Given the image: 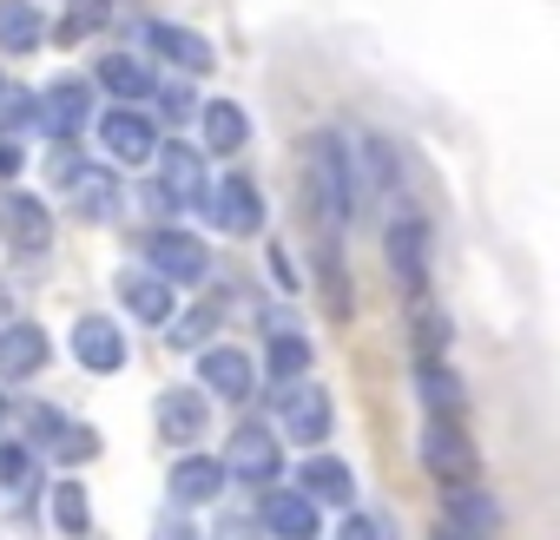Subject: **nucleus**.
<instances>
[{"label":"nucleus","instance_id":"nucleus-1","mask_svg":"<svg viewBox=\"0 0 560 540\" xmlns=\"http://www.w3.org/2000/svg\"><path fill=\"white\" fill-rule=\"evenodd\" d=\"M304 198H311V218H317L324 237L350 231V218H357V165H350L343 132H330V126L304 139Z\"/></svg>","mask_w":560,"mask_h":540},{"label":"nucleus","instance_id":"nucleus-2","mask_svg":"<svg viewBox=\"0 0 560 540\" xmlns=\"http://www.w3.org/2000/svg\"><path fill=\"white\" fill-rule=\"evenodd\" d=\"M383 250H389V278L409 304L429 297V218L422 211H396L389 231H383Z\"/></svg>","mask_w":560,"mask_h":540},{"label":"nucleus","instance_id":"nucleus-3","mask_svg":"<svg viewBox=\"0 0 560 540\" xmlns=\"http://www.w3.org/2000/svg\"><path fill=\"white\" fill-rule=\"evenodd\" d=\"M277 429H291V442H304V448H324L330 442V429H337V402H330V389L324 383H284L277 389Z\"/></svg>","mask_w":560,"mask_h":540},{"label":"nucleus","instance_id":"nucleus-4","mask_svg":"<svg viewBox=\"0 0 560 540\" xmlns=\"http://www.w3.org/2000/svg\"><path fill=\"white\" fill-rule=\"evenodd\" d=\"M422 468L442 481V488H462V481H481V455L468 442V429L455 415H429L422 429Z\"/></svg>","mask_w":560,"mask_h":540},{"label":"nucleus","instance_id":"nucleus-5","mask_svg":"<svg viewBox=\"0 0 560 540\" xmlns=\"http://www.w3.org/2000/svg\"><path fill=\"white\" fill-rule=\"evenodd\" d=\"M224 468H231V481L270 488L284 474V442H277V429H264V422H237L231 442H224Z\"/></svg>","mask_w":560,"mask_h":540},{"label":"nucleus","instance_id":"nucleus-6","mask_svg":"<svg viewBox=\"0 0 560 540\" xmlns=\"http://www.w3.org/2000/svg\"><path fill=\"white\" fill-rule=\"evenodd\" d=\"M145 270H159L165 284H205L211 278V250H205V237L165 224V231H145Z\"/></svg>","mask_w":560,"mask_h":540},{"label":"nucleus","instance_id":"nucleus-7","mask_svg":"<svg viewBox=\"0 0 560 540\" xmlns=\"http://www.w3.org/2000/svg\"><path fill=\"white\" fill-rule=\"evenodd\" d=\"M159 198L178 204V211H211V172H205V152L191 145H165L159 152Z\"/></svg>","mask_w":560,"mask_h":540},{"label":"nucleus","instance_id":"nucleus-8","mask_svg":"<svg viewBox=\"0 0 560 540\" xmlns=\"http://www.w3.org/2000/svg\"><path fill=\"white\" fill-rule=\"evenodd\" d=\"M100 145L113 152V165H152L159 159V126L139 106H113V113H100Z\"/></svg>","mask_w":560,"mask_h":540},{"label":"nucleus","instance_id":"nucleus-9","mask_svg":"<svg viewBox=\"0 0 560 540\" xmlns=\"http://www.w3.org/2000/svg\"><path fill=\"white\" fill-rule=\"evenodd\" d=\"M218 231H231V237H257L264 231V191L244 178V172H231V178H218L211 185V211H205Z\"/></svg>","mask_w":560,"mask_h":540},{"label":"nucleus","instance_id":"nucleus-10","mask_svg":"<svg viewBox=\"0 0 560 540\" xmlns=\"http://www.w3.org/2000/svg\"><path fill=\"white\" fill-rule=\"evenodd\" d=\"M73 363H80L86 376H119V369H126V330H119L113 317L86 310V317L73 324Z\"/></svg>","mask_w":560,"mask_h":540},{"label":"nucleus","instance_id":"nucleus-11","mask_svg":"<svg viewBox=\"0 0 560 540\" xmlns=\"http://www.w3.org/2000/svg\"><path fill=\"white\" fill-rule=\"evenodd\" d=\"M198 383H205V396L250 402L257 396V363L237 343H211V350H198Z\"/></svg>","mask_w":560,"mask_h":540},{"label":"nucleus","instance_id":"nucleus-12","mask_svg":"<svg viewBox=\"0 0 560 540\" xmlns=\"http://www.w3.org/2000/svg\"><path fill=\"white\" fill-rule=\"evenodd\" d=\"M257 527H264L270 540H317V501H311L304 488H264Z\"/></svg>","mask_w":560,"mask_h":540},{"label":"nucleus","instance_id":"nucleus-13","mask_svg":"<svg viewBox=\"0 0 560 540\" xmlns=\"http://www.w3.org/2000/svg\"><path fill=\"white\" fill-rule=\"evenodd\" d=\"M86 113H93V86L86 80H54L47 93H40V132L54 139V145H73L80 139V126H86Z\"/></svg>","mask_w":560,"mask_h":540},{"label":"nucleus","instance_id":"nucleus-14","mask_svg":"<svg viewBox=\"0 0 560 540\" xmlns=\"http://www.w3.org/2000/svg\"><path fill=\"white\" fill-rule=\"evenodd\" d=\"M0 231H8V244L21 257H40L54 244V211L34 191H8V198H0Z\"/></svg>","mask_w":560,"mask_h":540},{"label":"nucleus","instance_id":"nucleus-15","mask_svg":"<svg viewBox=\"0 0 560 540\" xmlns=\"http://www.w3.org/2000/svg\"><path fill=\"white\" fill-rule=\"evenodd\" d=\"M152 422H159L165 442L191 448V442L211 429V396H205V389H165V396L152 402Z\"/></svg>","mask_w":560,"mask_h":540},{"label":"nucleus","instance_id":"nucleus-16","mask_svg":"<svg viewBox=\"0 0 560 540\" xmlns=\"http://www.w3.org/2000/svg\"><path fill=\"white\" fill-rule=\"evenodd\" d=\"M224 481H231L224 455H198V448H185L178 468H172V507H211V501L224 494Z\"/></svg>","mask_w":560,"mask_h":540},{"label":"nucleus","instance_id":"nucleus-17","mask_svg":"<svg viewBox=\"0 0 560 540\" xmlns=\"http://www.w3.org/2000/svg\"><path fill=\"white\" fill-rule=\"evenodd\" d=\"M145 54L172 60L178 73H211V67H218L211 40H205V34H191V27H178V21H152V27H145Z\"/></svg>","mask_w":560,"mask_h":540},{"label":"nucleus","instance_id":"nucleus-18","mask_svg":"<svg viewBox=\"0 0 560 540\" xmlns=\"http://www.w3.org/2000/svg\"><path fill=\"white\" fill-rule=\"evenodd\" d=\"M40 369H47V330L40 324H8V330H0V376L27 383Z\"/></svg>","mask_w":560,"mask_h":540},{"label":"nucleus","instance_id":"nucleus-19","mask_svg":"<svg viewBox=\"0 0 560 540\" xmlns=\"http://www.w3.org/2000/svg\"><path fill=\"white\" fill-rule=\"evenodd\" d=\"M298 488H304L317 507H350V501H357V474H350V461H337V455H311V461L298 468Z\"/></svg>","mask_w":560,"mask_h":540},{"label":"nucleus","instance_id":"nucleus-20","mask_svg":"<svg viewBox=\"0 0 560 540\" xmlns=\"http://www.w3.org/2000/svg\"><path fill=\"white\" fill-rule=\"evenodd\" d=\"M119 304L132 324H172V284L159 270H126L119 278Z\"/></svg>","mask_w":560,"mask_h":540},{"label":"nucleus","instance_id":"nucleus-21","mask_svg":"<svg viewBox=\"0 0 560 540\" xmlns=\"http://www.w3.org/2000/svg\"><path fill=\"white\" fill-rule=\"evenodd\" d=\"M442 514H448V527H462V533H481V540L501 527V507H494V494H481V481L442 488Z\"/></svg>","mask_w":560,"mask_h":540},{"label":"nucleus","instance_id":"nucleus-22","mask_svg":"<svg viewBox=\"0 0 560 540\" xmlns=\"http://www.w3.org/2000/svg\"><path fill=\"white\" fill-rule=\"evenodd\" d=\"M100 86H106L119 106H139V99H152V93H159L152 60H139V54H106V60H100Z\"/></svg>","mask_w":560,"mask_h":540},{"label":"nucleus","instance_id":"nucleus-23","mask_svg":"<svg viewBox=\"0 0 560 540\" xmlns=\"http://www.w3.org/2000/svg\"><path fill=\"white\" fill-rule=\"evenodd\" d=\"M67 198H73V211H80L86 224H113V218H119V178H113L106 165H86V172L67 185Z\"/></svg>","mask_w":560,"mask_h":540},{"label":"nucleus","instance_id":"nucleus-24","mask_svg":"<svg viewBox=\"0 0 560 540\" xmlns=\"http://www.w3.org/2000/svg\"><path fill=\"white\" fill-rule=\"evenodd\" d=\"M198 126H205V145H211L218 159H231V152H244V139H250V113H244L237 99H205V113H198Z\"/></svg>","mask_w":560,"mask_h":540},{"label":"nucleus","instance_id":"nucleus-25","mask_svg":"<svg viewBox=\"0 0 560 540\" xmlns=\"http://www.w3.org/2000/svg\"><path fill=\"white\" fill-rule=\"evenodd\" d=\"M47 40V14L34 0H0V54H34Z\"/></svg>","mask_w":560,"mask_h":540},{"label":"nucleus","instance_id":"nucleus-26","mask_svg":"<svg viewBox=\"0 0 560 540\" xmlns=\"http://www.w3.org/2000/svg\"><path fill=\"white\" fill-rule=\"evenodd\" d=\"M416 389H422V402H429V415H455V422H462V409H468V396H462V383H455V369H448V356H442V363H416Z\"/></svg>","mask_w":560,"mask_h":540},{"label":"nucleus","instance_id":"nucleus-27","mask_svg":"<svg viewBox=\"0 0 560 540\" xmlns=\"http://www.w3.org/2000/svg\"><path fill=\"white\" fill-rule=\"evenodd\" d=\"M264 369L277 376V389H284V383H304V376H311V337H298V330H270Z\"/></svg>","mask_w":560,"mask_h":540},{"label":"nucleus","instance_id":"nucleus-28","mask_svg":"<svg viewBox=\"0 0 560 540\" xmlns=\"http://www.w3.org/2000/svg\"><path fill=\"white\" fill-rule=\"evenodd\" d=\"M106 21H113V0H67L60 40H67V47H80V40H93V34H100Z\"/></svg>","mask_w":560,"mask_h":540},{"label":"nucleus","instance_id":"nucleus-29","mask_svg":"<svg viewBox=\"0 0 560 540\" xmlns=\"http://www.w3.org/2000/svg\"><path fill=\"white\" fill-rule=\"evenodd\" d=\"M54 520H60V533H73V540L93 527V501H86L80 481H54Z\"/></svg>","mask_w":560,"mask_h":540},{"label":"nucleus","instance_id":"nucleus-30","mask_svg":"<svg viewBox=\"0 0 560 540\" xmlns=\"http://www.w3.org/2000/svg\"><path fill=\"white\" fill-rule=\"evenodd\" d=\"M416 363H442L448 356V317L442 310H429V304H416Z\"/></svg>","mask_w":560,"mask_h":540},{"label":"nucleus","instance_id":"nucleus-31","mask_svg":"<svg viewBox=\"0 0 560 540\" xmlns=\"http://www.w3.org/2000/svg\"><path fill=\"white\" fill-rule=\"evenodd\" d=\"M27 126H40V93H27V86H0V132H27Z\"/></svg>","mask_w":560,"mask_h":540},{"label":"nucleus","instance_id":"nucleus-32","mask_svg":"<svg viewBox=\"0 0 560 540\" xmlns=\"http://www.w3.org/2000/svg\"><path fill=\"white\" fill-rule=\"evenodd\" d=\"M0 481H8L14 494H34V488H40V461H34V448L0 442Z\"/></svg>","mask_w":560,"mask_h":540},{"label":"nucleus","instance_id":"nucleus-33","mask_svg":"<svg viewBox=\"0 0 560 540\" xmlns=\"http://www.w3.org/2000/svg\"><path fill=\"white\" fill-rule=\"evenodd\" d=\"M152 99H159V106H165V119H178V126H185V119H198V113H205V99H198V93H191V86H185V80H172V86H159V93H152Z\"/></svg>","mask_w":560,"mask_h":540},{"label":"nucleus","instance_id":"nucleus-34","mask_svg":"<svg viewBox=\"0 0 560 540\" xmlns=\"http://www.w3.org/2000/svg\"><path fill=\"white\" fill-rule=\"evenodd\" d=\"M211 330H218V310H185V324H172V343H191V350H211Z\"/></svg>","mask_w":560,"mask_h":540},{"label":"nucleus","instance_id":"nucleus-35","mask_svg":"<svg viewBox=\"0 0 560 540\" xmlns=\"http://www.w3.org/2000/svg\"><path fill=\"white\" fill-rule=\"evenodd\" d=\"M363 152H370V172H376V185H396V178H402V159H396V145H389L383 132H370V139H363Z\"/></svg>","mask_w":560,"mask_h":540},{"label":"nucleus","instance_id":"nucleus-36","mask_svg":"<svg viewBox=\"0 0 560 540\" xmlns=\"http://www.w3.org/2000/svg\"><path fill=\"white\" fill-rule=\"evenodd\" d=\"M54 455H60V461H93V455H100V435H93L86 422H67V435L54 442Z\"/></svg>","mask_w":560,"mask_h":540},{"label":"nucleus","instance_id":"nucleus-37","mask_svg":"<svg viewBox=\"0 0 560 540\" xmlns=\"http://www.w3.org/2000/svg\"><path fill=\"white\" fill-rule=\"evenodd\" d=\"M337 540H383V527H376L370 514H343V527H337Z\"/></svg>","mask_w":560,"mask_h":540},{"label":"nucleus","instance_id":"nucleus-38","mask_svg":"<svg viewBox=\"0 0 560 540\" xmlns=\"http://www.w3.org/2000/svg\"><path fill=\"white\" fill-rule=\"evenodd\" d=\"M21 165H27L21 139H8V132H0V178H21Z\"/></svg>","mask_w":560,"mask_h":540},{"label":"nucleus","instance_id":"nucleus-39","mask_svg":"<svg viewBox=\"0 0 560 540\" xmlns=\"http://www.w3.org/2000/svg\"><path fill=\"white\" fill-rule=\"evenodd\" d=\"M270 278H277V284H284V291L298 284V270H291V250H284V244H270Z\"/></svg>","mask_w":560,"mask_h":540},{"label":"nucleus","instance_id":"nucleus-40","mask_svg":"<svg viewBox=\"0 0 560 540\" xmlns=\"http://www.w3.org/2000/svg\"><path fill=\"white\" fill-rule=\"evenodd\" d=\"M435 540H481V533H462V527H448V520H442V533H435Z\"/></svg>","mask_w":560,"mask_h":540},{"label":"nucleus","instance_id":"nucleus-41","mask_svg":"<svg viewBox=\"0 0 560 540\" xmlns=\"http://www.w3.org/2000/svg\"><path fill=\"white\" fill-rule=\"evenodd\" d=\"M8 310H14V297H8V284H0V324H8Z\"/></svg>","mask_w":560,"mask_h":540},{"label":"nucleus","instance_id":"nucleus-42","mask_svg":"<svg viewBox=\"0 0 560 540\" xmlns=\"http://www.w3.org/2000/svg\"><path fill=\"white\" fill-rule=\"evenodd\" d=\"M0 429H8V396H0Z\"/></svg>","mask_w":560,"mask_h":540}]
</instances>
